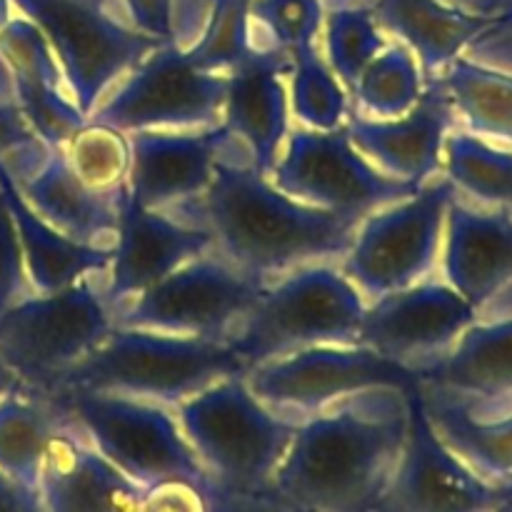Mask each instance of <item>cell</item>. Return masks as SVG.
I'll use <instances>...</instances> for the list:
<instances>
[{
  "mask_svg": "<svg viewBox=\"0 0 512 512\" xmlns=\"http://www.w3.org/2000/svg\"><path fill=\"white\" fill-rule=\"evenodd\" d=\"M95 275L58 293H33L0 313V358L20 385L50 393L115 328Z\"/></svg>",
  "mask_w": 512,
  "mask_h": 512,
  "instance_id": "cell-6",
  "label": "cell"
},
{
  "mask_svg": "<svg viewBox=\"0 0 512 512\" xmlns=\"http://www.w3.org/2000/svg\"><path fill=\"white\" fill-rule=\"evenodd\" d=\"M413 373L420 385L458 395L470 405H512V315L480 318L445 353Z\"/></svg>",
  "mask_w": 512,
  "mask_h": 512,
  "instance_id": "cell-24",
  "label": "cell"
},
{
  "mask_svg": "<svg viewBox=\"0 0 512 512\" xmlns=\"http://www.w3.org/2000/svg\"><path fill=\"white\" fill-rule=\"evenodd\" d=\"M43 140L33 133L15 100H0V160L20 150L43 148Z\"/></svg>",
  "mask_w": 512,
  "mask_h": 512,
  "instance_id": "cell-40",
  "label": "cell"
},
{
  "mask_svg": "<svg viewBox=\"0 0 512 512\" xmlns=\"http://www.w3.org/2000/svg\"><path fill=\"white\" fill-rule=\"evenodd\" d=\"M325 60L348 95L370 60L388 48V33L375 20L370 5L338 3L325 10Z\"/></svg>",
  "mask_w": 512,
  "mask_h": 512,
  "instance_id": "cell-32",
  "label": "cell"
},
{
  "mask_svg": "<svg viewBox=\"0 0 512 512\" xmlns=\"http://www.w3.org/2000/svg\"><path fill=\"white\" fill-rule=\"evenodd\" d=\"M205 473L233 493H270L300 420L265 405L245 375H228L175 405Z\"/></svg>",
  "mask_w": 512,
  "mask_h": 512,
  "instance_id": "cell-4",
  "label": "cell"
},
{
  "mask_svg": "<svg viewBox=\"0 0 512 512\" xmlns=\"http://www.w3.org/2000/svg\"><path fill=\"white\" fill-rule=\"evenodd\" d=\"M298 512H300V510H298Z\"/></svg>",
  "mask_w": 512,
  "mask_h": 512,
  "instance_id": "cell-50",
  "label": "cell"
},
{
  "mask_svg": "<svg viewBox=\"0 0 512 512\" xmlns=\"http://www.w3.org/2000/svg\"><path fill=\"white\" fill-rule=\"evenodd\" d=\"M0 58L13 80V100L33 133L48 148H60L88 123L65 85L53 48L38 25L15 13L0 30Z\"/></svg>",
  "mask_w": 512,
  "mask_h": 512,
  "instance_id": "cell-21",
  "label": "cell"
},
{
  "mask_svg": "<svg viewBox=\"0 0 512 512\" xmlns=\"http://www.w3.org/2000/svg\"><path fill=\"white\" fill-rule=\"evenodd\" d=\"M18 385H20V380L15 378L13 370H10L8 365L3 363V358H0V395H5L8 390L18 388Z\"/></svg>",
  "mask_w": 512,
  "mask_h": 512,
  "instance_id": "cell-42",
  "label": "cell"
},
{
  "mask_svg": "<svg viewBox=\"0 0 512 512\" xmlns=\"http://www.w3.org/2000/svg\"><path fill=\"white\" fill-rule=\"evenodd\" d=\"M453 3L463 5V8H468V10H475V13L490 15L488 10H490V3H493V0H453Z\"/></svg>",
  "mask_w": 512,
  "mask_h": 512,
  "instance_id": "cell-44",
  "label": "cell"
},
{
  "mask_svg": "<svg viewBox=\"0 0 512 512\" xmlns=\"http://www.w3.org/2000/svg\"><path fill=\"white\" fill-rule=\"evenodd\" d=\"M65 423L68 415L50 395L25 385L0 395V473L38 493L50 440Z\"/></svg>",
  "mask_w": 512,
  "mask_h": 512,
  "instance_id": "cell-28",
  "label": "cell"
},
{
  "mask_svg": "<svg viewBox=\"0 0 512 512\" xmlns=\"http://www.w3.org/2000/svg\"><path fill=\"white\" fill-rule=\"evenodd\" d=\"M355 148L383 173L408 183L423 185L443 173V153L448 135L458 128L443 80H425L418 103L398 118H368L350 113L345 120Z\"/></svg>",
  "mask_w": 512,
  "mask_h": 512,
  "instance_id": "cell-17",
  "label": "cell"
},
{
  "mask_svg": "<svg viewBox=\"0 0 512 512\" xmlns=\"http://www.w3.org/2000/svg\"><path fill=\"white\" fill-rule=\"evenodd\" d=\"M258 48L253 40L250 0H210L200 38L185 48L190 63L203 73L228 75Z\"/></svg>",
  "mask_w": 512,
  "mask_h": 512,
  "instance_id": "cell-34",
  "label": "cell"
},
{
  "mask_svg": "<svg viewBox=\"0 0 512 512\" xmlns=\"http://www.w3.org/2000/svg\"><path fill=\"white\" fill-rule=\"evenodd\" d=\"M300 512H310V510H300Z\"/></svg>",
  "mask_w": 512,
  "mask_h": 512,
  "instance_id": "cell-49",
  "label": "cell"
},
{
  "mask_svg": "<svg viewBox=\"0 0 512 512\" xmlns=\"http://www.w3.org/2000/svg\"><path fill=\"white\" fill-rule=\"evenodd\" d=\"M293 58L275 45H258L225 78L223 125L248 148L253 165L270 178L290 133V93L285 75Z\"/></svg>",
  "mask_w": 512,
  "mask_h": 512,
  "instance_id": "cell-20",
  "label": "cell"
},
{
  "mask_svg": "<svg viewBox=\"0 0 512 512\" xmlns=\"http://www.w3.org/2000/svg\"><path fill=\"white\" fill-rule=\"evenodd\" d=\"M250 20L268 33L270 45L295 55L318 48L323 35V0H250Z\"/></svg>",
  "mask_w": 512,
  "mask_h": 512,
  "instance_id": "cell-36",
  "label": "cell"
},
{
  "mask_svg": "<svg viewBox=\"0 0 512 512\" xmlns=\"http://www.w3.org/2000/svg\"><path fill=\"white\" fill-rule=\"evenodd\" d=\"M480 313L445 280H423L370 300L360 323L358 345L405 368H418L438 358Z\"/></svg>",
  "mask_w": 512,
  "mask_h": 512,
  "instance_id": "cell-15",
  "label": "cell"
},
{
  "mask_svg": "<svg viewBox=\"0 0 512 512\" xmlns=\"http://www.w3.org/2000/svg\"><path fill=\"white\" fill-rule=\"evenodd\" d=\"M418 390L445 445L490 483L512 485V405L480 408L428 385Z\"/></svg>",
  "mask_w": 512,
  "mask_h": 512,
  "instance_id": "cell-27",
  "label": "cell"
},
{
  "mask_svg": "<svg viewBox=\"0 0 512 512\" xmlns=\"http://www.w3.org/2000/svg\"><path fill=\"white\" fill-rule=\"evenodd\" d=\"M505 488H510V490H512V485H505Z\"/></svg>",
  "mask_w": 512,
  "mask_h": 512,
  "instance_id": "cell-48",
  "label": "cell"
},
{
  "mask_svg": "<svg viewBox=\"0 0 512 512\" xmlns=\"http://www.w3.org/2000/svg\"><path fill=\"white\" fill-rule=\"evenodd\" d=\"M28 295H33V288H30L28 273H25L18 228H15L8 203L0 193V313Z\"/></svg>",
  "mask_w": 512,
  "mask_h": 512,
  "instance_id": "cell-37",
  "label": "cell"
},
{
  "mask_svg": "<svg viewBox=\"0 0 512 512\" xmlns=\"http://www.w3.org/2000/svg\"><path fill=\"white\" fill-rule=\"evenodd\" d=\"M443 175L475 203L512 213V148L455 128L445 140Z\"/></svg>",
  "mask_w": 512,
  "mask_h": 512,
  "instance_id": "cell-30",
  "label": "cell"
},
{
  "mask_svg": "<svg viewBox=\"0 0 512 512\" xmlns=\"http://www.w3.org/2000/svg\"><path fill=\"white\" fill-rule=\"evenodd\" d=\"M270 180L290 198L358 218L420 188L375 168L355 148L345 125L338 130H290Z\"/></svg>",
  "mask_w": 512,
  "mask_h": 512,
  "instance_id": "cell-12",
  "label": "cell"
},
{
  "mask_svg": "<svg viewBox=\"0 0 512 512\" xmlns=\"http://www.w3.org/2000/svg\"><path fill=\"white\" fill-rule=\"evenodd\" d=\"M250 390L278 413L313 415L348 395L393 388L408 393L418 380L395 360L365 345H313L265 360L245 373Z\"/></svg>",
  "mask_w": 512,
  "mask_h": 512,
  "instance_id": "cell-13",
  "label": "cell"
},
{
  "mask_svg": "<svg viewBox=\"0 0 512 512\" xmlns=\"http://www.w3.org/2000/svg\"><path fill=\"white\" fill-rule=\"evenodd\" d=\"M48 395L90 445L138 485L210 478L168 405L95 390Z\"/></svg>",
  "mask_w": 512,
  "mask_h": 512,
  "instance_id": "cell-7",
  "label": "cell"
},
{
  "mask_svg": "<svg viewBox=\"0 0 512 512\" xmlns=\"http://www.w3.org/2000/svg\"><path fill=\"white\" fill-rule=\"evenodd\" d=\"M143 488L103 458L68 418L50 440L38 495L45 512H138Z\"/></svg>",
  "mask_w": 512,
  "mask_h": 512,
  "instance_id": "cell-23",
  "label": "cell"
},
{
  "mask_svg": "<svg viewBox=\"0 0 512 512\" xmlns=\"http://www.w3.org/2000/svg\"><path fill=\"white\" fill-rule=\"evenodd\" d=\"M0 100H13V80L3 58H0Z\"/></svg>",
  "mask_w": 512,
  "mask_h": 512,
  "instance_id": "cell-43",
  "label": "cell"
},
{
  "mask_svg": "<svg viewBox=\"0 0 512 512\" xmlns=\"http://www.w3.org/2000/svg\"><path fill=\"white\" fill-rule=\"evenodd\" d=\"M425 90V75L418 58L400 40L388 43L360 73L353 88L355 113L368 118H398L420 100Z\"/></svg>",
  "mask_w": 512,
  "mask_h": 512,
  "instance_id": "cell-31",
  "label": "cell"
},
{
  "mask_svg": "<svg viewBox=\"0 0 512 512\" xmlns=\"http://www.w3.org/2000/svg\"><path fill=\"white\" fill-rule=\"evenodd\" d=\"M408 393L348 395L298 423L270 493L295 510L375 512L408 433Z\"/></svg>",
  "mask_w": 512,
  "mask_h": 512,
  "instance_id": "cell-1",
  "label": "cell"
},
{
  "mask_svg": "<svg viewBox=\"0 0 512 512\" xmlns=\"http://www.w3.org/2000/svg\"><path fill=\"white\" fill-rule=\"evenodd\" d=\"M468 60L512 75V13H500L463 50Z\"/></svg>",
  "mask_w": 512,
  "mask_h": 512,
  "instance_id": "cell-38",
  "label": "cell"
},
{
  "mask_svg": "<svg viewBox=\"0 0 512 512\" xmlns=\"http://www.w3.org/2000/svg\"><path fill=\"white\" fill-rule=\"evenodd\" d=\"M493 512H512V490L510 488H508V495H505V498L495 505Z\"/></svg>",
  "mask_w": 512,
  "mask_h": 512,
  "instance_id": "cell-47",
  "label": "cell"
},
{
  "mask_svg": "<svg viewBox=\"0 0 512 512\" xmlns=\"http://www.w3.org/2000/svg\"><path fill=\"white\" fill-rule=\"evenodd\" d=\"M368 300L340 268L313 263L265 288L228 343L245 370L313 345H358Z\"/></svg>",
  "mask_w": 512,
  "mask_h": 512,
  "instance_id": "cell-5",
  "label": "cell"
},
{
  "mask_svg": "<svg viewBox=\"0 0 512 512\" xmlns=\"http://www.w3.org/2000/svg\"><path fill=\"white\" fill-rule=\"evenodd\" d=\"M215 248L213 233L188 225L168 210L145 208L125 193L103 298L115 315L188 260Z\"/></svg>",
  "mask_w": 512,
  "mask_h": 512,
  "instance_id": "cell-16",
  "label": "cell"
},
{
  "mask_svg": "<svg viewBox=\"0 0 512 512\" xmlns=\"http://www.w3.org/2000/svg\"><path fill=\"white\" fill-rule=\"evenodd\" d=\"M443 278L480 315L503 305L512 315V213L505 208H478L455 195L448 208L440 248Z\"/></svg>",
  "mask_w": 512,
  "mask_h": 512,
  "instance_id": "cell-18",
  "label": "cell"
},
{
  "mask_svg": "<svg viewBox=\"0 0 512 512\" xmlns=\"http://www.w3.org/2000/svg\"><path fill=\"white\" fill-rule=\"evenodd\" d=\"M0 193L8 203L23 248L25 273L33 293H58L78 280L105 273L113 260V245H88L68 238L45 223L15 188L13 178L0 160Z\"/></svg>",
  "mask_w": 512,
  "mask_h": 512,
  "instance_id": "cell-25",
  "label": "cell"
},
{
  "mask_svg": "<svg viewBox=\"0 0 512 512\" xmlns=\"http://www.w3.org/2000/svg\"><path fill=\"white\" fill-rule=\"evenodd\" d=\"M0 512H45L40 495L0 473Z\"/></svg>",
  "mask_w": 512,
  "mask_h": 512,
  "instance_id": "cell-41",
  "label": "cell"
},
{
  "mask_svg": "<svg viewBox=\"0 0 512 512\" xmlns=\"http://www.w3.org/2000/svg\"><path fill=\"white\" fill-rule=\"evenodd\" d=\"M25 203L55 230L88 245H113L128 188L103 193L80 180L63 148H48L35 163L5 168Z\"/></svg>",
  "mask_w": 512,
  "mask_h": 512,
  "instance_id": "cell-22",
  "label": "cell"
},
{
  "mask_svg": "<svg viewBox=\"0 0 512 512\" xmlns=\"http://www.w3.org/2000/svg\"><path fill=\"white\" fill-rule=\"evenodd\" d=\"M128 140V193L145 208L170 210L208 190L233 135L220 123L198 130H138Z\"/></svg>",
  "mask_w": 512,
  "mask_h": 512,
  "instance_id": "cell-19",
  "label": "cell"
},
{
  "mask_svg": "<svg viewBox=\"0 0 512 512\" xmlns=\"http://www.w3.org/2000/svg\"><path fill=\"white\" fill-rule=\"evenodd\" d=\"M228 78L203 73L178 40L150 50L88 120L123 133L138 130H198L223 123Z\"/></svg>",
  "mask_w": 512,
  "mask_h": 512,
  "instance_id": "cell-11",
  "label": "cell"
},
{
  "mask_svg": "<svg viewBox=\"0 0 512 512\" xmlns=\"http://www.w3.org/2000/svg\"><path fill=\"white\" fill-rule=\"evenodd\" d=\"M13 15H15L13 0H0V30L13 20Z\"/></svg>",
  "mask_w": 512,
  "mask_h": 512,
  "instance_id": "cell-45",
  "label": "cell"
},
{
  "mask_svg": "<svg viewBox=\"0 0 512 512\" xmlns=\"http://www.w3.org/2000/svg\"><path fill=\"white\" fill-rule=\"evenodd\" d=\"M268 285L213 248L130 300L115 325L228 340Z\"/></svg>",
  "mask_w": 512,
  "mask_h": 512,
  "instance_id": "cell-10",
  "label": "cell"
},
{
  "mask_svg": "<svg viewBox=\"0 0 512 512\" xmlns=\"http://www.w3.org/2000/svg\"><path fill=\"white\" fill-rule=\"evenodd\" d=\"M65 158L85 185L103 193L128 188L130 140L128 133L88 120L65 145Z\"/></svg>",
  "mask_w": 512,
  "mask_h": 512,
  "instance_id": "cell-35",
  "label": "cell"
},
{
  "mask_svg": "<svg viewBox=\"0 0 512 512\" xmlns=\"http://www.w3.org/2000/svg\"><path fill=\"white\" fill-rule=\"evenodd\" d=\"M373 15L385 33L413 50L425 80L438 78L493 15L475 13L453 0H375Z\"/></svg>",
  "mask_w": 512,
  "mask_h": 512,
  "instance_id": "cell-26",
  "label": "cell"
},
{
  "mask_svg": "<svg viewBox=\"0 0 512 512\" xmlns=\"http://www.w3.org/2000/svg\"><path fill=\"white\" fill-rule=\"evenodd\" d=\"M455 195L458 188L445 175H435L413 195L360 220L340 270L365 300L430 278L440 260L445 218Z\"/></svg>",
  "mask_w": 512,
  "mask_h": 512,
  "instance_id": "cell-8",
  "label": "cell"
},
{
  "mask_svg": "<svg viewBox=\"0 0 512 512\" xmlns=\"http://www.w3.org/2000/svg\"><path fill=\"white\" fill-rule=\"evenodd\" d=\"M438 78L468 133L512 148V75L460 55Z\"/></svg>",
  "mask_w": 512,
  "mask_h": 512,
  "instance_id": "cell-29",
  "label": "cell"
},
{
  "mask_svg": "<svg viewBox=\"0 0 512 512\" xmlns=\"http://www.w3.org/2000/svg\"><path fill=\"white\" fill-rule=\"evenodd\" d=\"M13 5L45 35L85 115L163 43L110 13L105 0H13Z\"/></svg>",
  "mask_w": 512,
  "mask_h": 512,
  "instance_id": "cell-9",
  "label": "cell"
},
{
  "mask_svg": "<svg viewBox=\"0 0 512 512\" xmlns=\"http://www.w3.org/2000/svg\"><path fill=\"white\" fill-rule=\"evenodd\" d=\"M245 373L248 370L243 360L235 355L228 340L115 325L113 333L75 363L50 393L95 390L175 408L208 385Z\"/></svg>",
  "mask_w": 512,
  "mask_h": 512,
  "instance_id": "cell-3",
  "label": "cell"
},
{
  "mask_svg": "<svg viewBox=\"0 0 512 512\" xmlns=\"http://www.w3.org/2000/svg\"><path fill=\"white\" fill-rule=\"evenodd\" d=\"M290 108L310 130H338L350 115L348 90L318 48L290 55Z\"/></svg>",
  "mask_w": 512,
  "mask_h": 512,
  "instance_id": "cell-33",
  "label": "cell"
},
{
  "mask_svg": "<svg viewBox=\"0 0 512 512\" xmlns=\"http://www.w3.org/2000/svg\"><path fill=\"white\" fill-rule=\"evenodd\" d=\"M490 15H500V13H512V0H493L490 3Z\"/></svg>",
  "mask_w": 512,
  "mask_h": 512,
  "instance_id": "cell-46",
  "label": "cell"
},
{
  "mask_svg": "<svg viewBox=\"0 0 512 512\" xmlns=\"http://www.w3.org/2000/svg\"><path fill=\"white\" fill-rule=\"evenodd\" d=\"M230 143L215 163L208 190L170 208V215L210 230L220 255L268 283L348 253L363 218L290 198L255 168L253 158H230Z\"/></svg>",
  "mask_w": 512,
  "mask_h": 512,
  "instance_id": "cell-2",
  "label": "cell"
},
{
  "mask_svg": "<svg viewBox=\"0 0 512 512\" xmlns=\"http://www.w3.org/2000/svg\"><path fill=\"white\" fill-rule=\"evenodd\" d=\"M408 433L385 498L375 512H493L508 495L475 473L430 423L418 383L408 390Z\"/></svg>",
  "mask_w": 512,
  "mask_h": 512,
  "instance_id": "cell-14",
  "label": "cell"
},
{
  "mask_svg": "<svg viewBox=\"0 0 512 512\" xmlns=\"http://www.w3.org/2000/svg\"><path fill=\"white\" fill-rule=\"evenodd\" d=\"M140 33L163 43L175 40V0H120Z\"/></svg>",
  "mask_w": 512,
  "mask_h": 512,
  "instance_id": "cell-39",
  "label": "cell"
}]
</instances>
